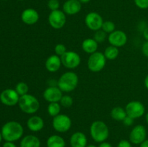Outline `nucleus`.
Returning a JSON list of instances; mask_svg holds the SVG:
<instances>
[{
    "instance_id": "obj_1",
    "label": "nucleus",
    "mask_w": 148,
    "mask_h": 147,
    "mask_svg": "<svg viewBox=\"0 0 148 147\" xmlns=\"http://www.w3.org/2000/svg\"><path fill=\"white\" fill-rule=\"evenodd\" d=\"M1 133L4 141L14 142L23 137L24 128L19 122L9 121L1 127Z\"/></svg>"
},
{
    "instance_id": "obj_2",
    "label": "nucleus",
    "mask_w": 148,
    "mask_h": 147,
    "mask_svg": "<svg viewBox=\"0 0 148 147\" xmlns=\"http://www.w3.org/2000/svg\"><path fill=\"white\" fill-rule=\"evenodd\" d=\"M90 134L94 141L101 144L109 137V128L103 121L95 120L90 127Z\"/></svg>"
},
{
    "instance_id": "obj_3",
    "label": "nucleus",
    "mask_w": 148,
    "mask_h": 147,
    "mask_svg": "<svg viewBox=\"0 0 148 147\" xmlns=\"http://www.w3.org/2000/svg\"><path fill=\"white\" fill-rule=\"evenodd\" d=\"M79 83V78L76 73L66 71L59 77L57 86L63 92H71L75 90Z\"/></svg>"
},
{
    "instance_id": "obj_4",
    "label": "nucleus",
    "mask_w": 148,
    "mask_h": 147,
    "mask_svg": "<svg viewBox=\"0 0 148 147\" xmlns=\"http://www.w3.org/2000/svg\"><path fill=\"white\" fill-rule=\"evenodd\" d=\"M17 105L24 113L30 115L37 112L40 108V102L38 99L34 95L30 94L20 96Z\"/></svg>"
},
{
    "instance_id": "obj_5",
    "label": "nucleus",
    "mask_w": 148,
    "mask_h": 147,
    "mask_svg": "<svg viewBox=\"0 0 148 147\" xmlns=\"http://www.w3.org/2000/svg\"><path fill=\"white\" fill-rule=\"evenodd\" d=\"M106 60L103 53L96 51L89 56L88 60V68L92 72H99L102 71L106 64Z\"/></svg>"
},
{
    "instance_id": "obj_6",
    "label": "nucleus",
    "mask_w": 148,
    "mask_h": 147,
    "mask_svg": "<svg viewBox=\"0 0 148 147\" xmlns=\"http://www.w3.org/2000/svg\"><path fill=\"white\" fill-rule=\"evenodd\" d=\"M52 126L58 133H66L72 127V120L68 115L59 114L57 116L53 118Z\"/></svg>"
},
{
    "instance_id": "obj_7",
    "label": "nucleus",
    "mask_w": 148,
    "mask_h": 147,
    "mask_svg": "<svg viewBox=\"0 0 148 147\" xmlns=\"http://www.w3.org/2000/svg\"><path fill=\"white\" fill-rule=\"evenodd\" d=\"M48 21L51 27L53 29L60 30L66 24V14L62 10H59L51 11L48 17Z\"/></svg>"
},
{
    "instance_id": "obj_8",
    "label": "nucleus",
    "mask_w": 148,
    "mask_h": 147,
    "mask_svg": "<svg viewBox=\"0 0 148 147\" xmlns=\"http://www.w3.org/2000/svg\"><path fill=\"white\" fill-rule=\"evenodd\" d=\"M126 112L128 116L133 119L143 117L145 113V107L143 102L137 100H133L128 102L125 107Z\"/></svg>"
},
{
    "instance_id": "obj_9",
    "label": "nucleus",
    "mask_w": 148,
    "mask_h": 147,
    "mask_svg": "<svg viewBox=\"0 0 148 147\" xmlns=\"http://www.w3.org/2000/svg\"><path fill=\"white\" fill-rule=\"evenodd\" d=\"M62 63L68 69H75L79 66L81 58L77 53L72 50L66 51L63 56H61Z\"/></svg>"
},
{
    "instance_id": "obj_10",
    "label": "nucleus",
    "mask_w": 148,
    "mask_h": 147,
    "mask_svg": "<svg viewBox=\"0 0 148 147\" xmlns=\"http://www.w3.org/2000/svg\"><path fill=\"white\" fill-rule=\"evenodd\" d=\"M103 17L100 14L95 12H89L85 18V22L88 29L92 31H97L101 30L103 23Z\"/></svg>"
},
{
    "instance_id": "obj_11",
    "label": "nucleus",
    "mask_w": 148,
    "mask_h": 147,
    "mask_svg": "<svg viewBox=\"0 0 148 147\" xmlns=\"http://www.w3.org/2000/svg\"><path fill=\"white\" fill-rule=\"evenodd\" d=\"M147 138V130L143 125H135L130 133V141L132 144L139 145Z\"/></svg>"
},
{
    "instance_id": "obj_12",
    "label": "nucleus",
    "mask_w": 148,
    "mask_h": 147,
    "mask_svg": "<svg viewBox=\"0 0 148 147\" xmlns=\"http://www.w3.org/2000/svg\"><path fill=\"white\" fill-rule=\"evenodd\" d=\"M20 95L15 89H6L0 94V101L6 106H14L18 104Z\"/></svg>"
},
{
    "instance_id": "obj_13",
    "label": "nucleus",
    "mask_w": 148,
    "mask_h": 147,
    "mask_svg": "<svg viewBox=\"0 0 148 147\" xmlns=\"http://www.w3.org/2000/svg\"><path fill=\"white\" fill-rule=\"evenodd\" d=\"M127 35L122 30H114L110 33L108 37V40L110 45L115 47L120 48L125 46L127 43Z\"/></svg>"
},
{
    "instance_id": "obj_14",
    "label": "nucleus",
    "mask_w": 148,
    "mask_h": 147,
    "mask_svg": "<svg viewBox=\"0 0 148 147\" xmlns=\"http://www.w3.org/2000/svg\"><path fill=\"white\" fill-rule=\"evenodd\" d=\"M63 96V92L56 86H50L43 93V99L50 102H59Z\"/></svg>"
},
{
    "instance_id": "obj_15",
    "label": "nucleus",
    "mask_w": 148,
    "mask_h": 147,
    "mask_svg": "<svg viewBox=\"0 0 148 147\" xmlns=\"http://www.w3.org/2000/svg\"><path fill=\"white\" fill-rule=\"evenodd\" d=\"M40 16L37 10L33 8H27L21 14V20L27 25H33L38 22Z\"/></svg>"
},
{
    "instance_id": "obj_16",
    "label": "nucleus",
    "mask_w": 148,
    "mask_h": 147,
    "mask_svg": "<svg viewBox=\"0 0 148 147\" xmlns=\"http://www.w3.org/2000/svg\"><path fill=\"white\" fill-rule=\"evenodd\" d=\"M82 9V3L79 0H66L63 4L62 11L67 15H75Z\"/></svg>"
},
{
    "instance_id": "obj_17",
    "label": "nucleus",
    "mask_w": 148,
    "mask_h": 147,
    "mask_svg": "<svg viewBox=\"0 0 148 147\" xmlns=\"http://www.w3.org/2000/svg\"><path fill=\"white\" fill-rule=\"evenodd\" d=\"M62 65L61 57L56 54L51 55L47 58L46 62H45L46 69H47L48 71L51 72V73H54V72L59 71Z\"/></svg>"
},
{
    "instance_id": "obj_18",
    "label": "nucleus",
    "mask_w": 148,
    "mask_h": 147,
    "mask_svg": "<svg viewBox=\"0 0 148 147\" xmlns=\"http://www.w3.org/2000/svg\"><path fill=\"white\" fill-rule=\"evenodd\" d=\"M69 143L71 147H86L88 146V138L84 133L77 131L71 135Z\"/></svg>"
},
{
    "instance_id": "obj_19",
    "label": "nucleus",
    "mask_w": 148,
    "mask_h": 147,
    "mask_svg": "<svg viewBox=\"0 0 148 147\" xmlns=\"http://www.w3.org/2000/svg\"><path fill=\"white\" fill-rule=\"evenodd\" d=\"M27 127L32 132H39L44 127V120L38 115H33L27 120Z\"/></svg>"
},
{
    "instance_id": "obj_20",
    "label": "nucleus",
    "mask_w": 148,
    "mask_h": 147,
    "mask_svg": "<svg viewBox=\"0 0 148 147\" xmlns=\"http://www.w3.org/2000/svg\"><path fill=\"white\" fill-rule=\"evenodd\" d=\"M40 139L34 135H27L23 137L20 143V147H40Z\"/></svg>"
},
{
    "instance_id": "obj_21",
    "label": "nucleus",
    "mask_w": 148,
    "mask_h": 147,
    "mask_svg": "<svg viewBox=\"0 0 148 147\" xmlns=\"http://www.w3.org/2000/svg\"><path fill=\"white\" fill-rule=\"evenodd\" d=\"M82 48L85 53L92 54L98 51V43L94 38H87L82 41Z\"/></svg>"
},
{
    "instance_id": "obj_22",
    "label": "nucleus",
    "mask_w": 148,
    "mask_h": 147,
    "mask_svg": "<svg viewBox=\"0 0 148 147\" xmlns=\"http://www.w3.org/2000/svg\"><path fill=\"white\" fill-rule=\"evenodd\" d=\"M47 147H65V140L61 135H51L48 138L46 141Z\"/></svg>"
},
{
    "instance_id": "obj_23",
    "label": "nucleus",
    "mask_w": 148,
    "mask_h": 147,
    "mask_svg": "<svg viewBox=\"0 0 148 147\" xmlns=\"http://www.w3.org/2000/svg\"><path fill=\"white\" fill-rule=\"evenodd\" d=\"M127 116L125 108L122 107H115L111 111V117L116 121H123Z\"/></svg>"
},
{
    "instance_id": "obj_24",
    "label": "nucleus",
    "mask_w": 148,
    "mask_h": 147,
    "mask_svg": "<svg viewBox=\"0 0 148 147\" xmlns=\"http://www.w3.org/2000/svg\"><path fill=\"white\" fill-rule=\"evenodd\" d=\"M103 54L107 60L112 61L118 57L119 55V48L111 45L105 49Z\"/></svg>"
},
{
    "instance_id": "obj_25",
    "label": "nucleus",
    "mask_w": 148,
    "mask_h": 147,
    "mask_svg": "<svg viewBox=\"0 0 148 147\" xmlns=\"http://www.w3.org/2000/svg\"><path fill=\"white\" fill-rule=\"evenodd\" d=\"M61 106L59 102H50L48 105L47 108V112L50 116L54 117L57 116L58 115L60 114L61 112Z\"/></svg>"
},
{
    "instance_id": "obj_26",
    "label": "nucleus",
    "mask_w": 148,
    "mask_h": 147,
    "mask_svg": "<svg viewBox=\"0 0 148 147\" xmlns=\"http://www.w3.org/2000/svg\"><path fill=\"white\" fill-rule=\"evenodd\" d=\"M15 89L16 92H17V94H18L20 97V96H23V95L28 94L29 87H28V85H27L25 82H20L16 84L15 89Z\"/></svg>"
},
{
    "instance_id": "obj_27",
    "label": "nucleus",
    "mask_w": 148,
    "mask_h": 147,
    "mask_svg": "<svg viewBox=\"0 0 148 147\" xmlns=\"http://www.w3.org/2000/svg\"><path fill=\"white\" fill-rule=\"evenodd\" d=\"M73 98L71 96L67 95H63L62 97V99L59 101V103H60L61 106L63 107L64 108H69L72 106L73 105Z\"/></svg>"
},
{
    "instance_id": "obj_28",
    "label": "nucleus",
    "mask_w": 148,
    "mask_h": 147,
    "mask_svg": "<svg viewBox=\"0 0 148 147\" xmlns=\"http://www.w3.org/2000/svg\"><path fill=\"white\" fill-rule=\"evenodd\" d=\"M116 29V25L112 21H110V20H106V21H104L103 23L102 24V27H101V30H103L106 33H111L112 32H114Z\"/></svg>"
},
{
    "instance_id": "obj_29",
    "label": "nucleus",
    "mask_w": 148,
    "mask_h": 147,
    "mask_svg": "<svg viewBox=\"0 0 148 147\" xmlns=\"http://www.w3.org/2000/svg\"><path fill=\"white\" fill-rule=\"evenodd\" d=\"M106 37L107 33H106L103 30L101 29V30L95 31V34H94L93 38L95 39L98 43H102V42L105 41V40L106 39Z\"/></svg>"
},
{
    "instance_id": "obj_30",
    "label": "nucleus",
    "mask_w": 148,
    "mask_h": 147,
    "mask_svg": "<svg viewBox=\"0 0 148 147\" xmlns=\"http://www.w3.org/2000/svg\"><path fill=\"white\" fill-rule=\"evenodd\" d=\"M66 51H67V50H66V46L64 44H62V43H59V44H56V46H55L54 52L55 54L57 55V56L61 57V56H63Z\"/></svg>"
},
{
    "instance_id": "obj_31",
    "label": "nucleus",
    "mask_w": 148,
    "mask_h": 147,
    "mask_svg": "<svg viewBox=\"0 0 148 147\" xmlns=\"http://www.w3.org/2000/svg\"><path fill=\"white\" fill-rule=\"evenodd\" d=\"M47 6L51 11H54L59 10L60 7V2L59 0H49Z\"/></svg>"
},
{
    "instance_id": "obj_32",
    "label": "nucleus",
    "mask_w": 148,
    "mask_h": 147,
    "mask_svg": "<svg viewBox=\"0 0 148 147\" xmlns=\"http://www.w3.org/2000/svg\"><path fill=\"white\" fill-rule=\"evenodd\" d=\"M134 4L141 10L148 9V0H134Z\"/></svg>"
},
{
    "instance_id": "obj_33",
    "label": "nucleus",
    "mask_w": 148,
    "mask_h": 147,
    "mask_svg": "<svg viewBox=\"0 0 148 147\" xmlns=\"http://www.w3.org/2000/svg\"><path fill=\"white\" fill-rule=\"evenodd\" d=\"M117 147H132V144L130 141L123 139L118 143Z\"/></svg>"
},
{
    "instance_id": "obj_34",
    "label": "nucleus",
    "mask_w": 148,
    "mask_h": 147,
    "mask_svg": "<svg viewBox=\"0 0 148 147\" xmlns=\"http://www.w3.org/2000/svg\"><path fill=\"white\" fill-rule=\"evenodd\" d=\"M134 119H133L132 118H131V117L127 115V116L124 118V120H123L122 122L123 123H124V125H125L126 126H131V125L134 123Z\"/></svg>"
},
{
    "instance_id": "obj_35",
    "label": "nucleus",
    "mask_w": 148,
    "mask_h": 147,
    "mask_svg": "<svg viewBox=\"0 0 148 147\" xmlns=\"http://www.w3.org/2000/svg\"><path fill=\"white\" fill-rule=\"evenodd\" d=\"M142 52L145 57L148 58V41H145L142 46Z\"/></svg>"
},
{
    "instance_id": "obj_36",
    "label": "nucleus",
    "mask_w": 148,
    "mask_h": 147,
    "mask_svg": "<svg viewBox=\"0 0 148 147\" xmlns=\"http://www.w3.org/2000/svg\"><path fill=\"white\" fill-rule=\"evenodd\" d=\"M2 147H17L14 142H10V141H5L4 144H3Z\"/></svg>"
},
{
    "instance_id": "obj_37",
    "label": "nucleus",
    "mask_w": 148,
    "mask_h": 147,
    "mask_svg": "<svg viewBox=\"0 0 148 147\" xmlns=\"http://www.w3.org/2000/svg\"><path fill=\"white\" fill-rule=\"evenodd\" d=\"M98 147H113V146L111 145L110 143L106 142V141H104V142L101 143L98 146Z\"/></svg>"
},
{
    "instance_id": "obj_38",
    "label": "nucleus",
    "mask_w": 148,
    "mask_h": 147,
    "mask_svg": "<svg viewBox=\"0 0 148 147\" xmlns=\"http://www.w3.org/2000/svg\"><path fill=\"white\" fill-rule=\"evenodd\" d=\"M143 37L146 41H148V27H146L143 31Z\"/></svg>"
},
{
    "instance_id": "obj_39",
    "label": "nucleus",
    "mask_w": 148,
    "mask_h": 147,
    "mask_svg": "<svg viewBox=\"0 0 148 147\" xmlns=\"http://www.w3.org/2000/svg\"><path fill=\"white\" fill-rule=\"evenodd\" d=\"M140 147H148V139H146L145 141H143V142L140 144Z\"/></svg>"
},
{
    "instance_id": "obj_40",
    "label": "nucleus",
    "mask_w": 148,
    "mask_h": 147,
    "mask_svg": "<svg viewBox=\"0 0 148 147\" xmlns=\"http://www.w3.org/2000/svg\"><path fill=\"white\" fill-rule=\"evenodd\" d=\"M144 84H145V86L146 89H147L148 90V74L145 76V78Z\"/></svg>"
},
{
    "instance_id": "obj_41",
    "label": "nucleus",
    "mask_w": 148,
    "mask_h": 147,
    "mask_svg": "<svg viewBox=\"0 0 148 147\" xmlns=\"http://www.w3.org/2000/svg\"><path fill=\"white\" fill-rule=\"evenodd\" d=\"M82 4H87V3H89L91 0H79Z\"/></svg>"
},
{
    "instance_id": "obj_42",
    "label": "nucleus",
    "mask_w": 148,
    "mask_h": 147,
    "mask_svg": "<svg viewBox=\"0 0 148 147\" xmlns=\"http://www.w3.org/2000/svg\"><path fill=\"white\" fill-rule=\"evenodd\" d=\"M145 120H146V122H147V123L148 124V112H147V114H146L145 115Z\"/></svg>"
},
{
    "instance_id": "obj_43",
    "label": "nucleus",
    "mask_w": 148,
    "mask_h": 147,
    "mask_svg": "<svg viewBox=\"0 0 148 147\" xmlns=\"http://www.w3.org/2000/svg\"><path fill=\"white\" fill-rule=\"evenodd\" d=\"M86 147H97L95 145H93V144H90V145H88Z\"/></svg>"
},
{
    "instance_id": "obj_44",
    "label": "nucleus",
    "mask_w": 148,
    "mask_h": 147,
    "mask_svg": "<svg viewBox=\"0 0 148 147\" xmlns=\"http://www.w3.org/2000/svg\"><path fill=\"white\" fill-rule=\"evenodd\" d=\"M2 139H3V137H2V135H1V131H0V143L1 142V141H2Z\"/></svg>"
},
{
    "instance_id": "obj_45",
    "label": "nucleus",
    "mask_w": 148,
    "mask_h": 147,
    "mask_svg": "<svg viewBox=\"0 0 148 147\" xmlns=\"http://www.w3.org/2000/svg\"><path fill=\"white\" fill-rule=\"evenodd\" d=\"M18 1H25V0H18Z\"/></svg>"
},
{
    "instance_id": "obj_46",
    "label": "nucleus",
    "mask_w": 148,
    "mask_h": 147,
    "mask_svg": "<svg viewBox=\"0 0 148 147\" xmlns=\"http://www.w3.org/2000/svg\"><path fill=\"white\" fill-rule=\"evenodd\" d=\"M147 69H148V63H147Z\"/></svg>"
}]
</instances>
